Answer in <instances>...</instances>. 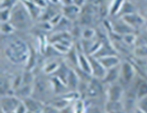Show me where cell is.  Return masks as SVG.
<instances>
[{"label": "cell", "instance_id": "cell-1", "mask_svg": "<svg viewBox=\"0 0 147 113\" xmlns=\"http://www.w3.org/2000/svg\"><path fill=\"white\" fill-rule=\"evenodd\" d=\"M20 1L11 9V17L9 22L16 29H25L30 27L33 19L24 3L21 0Z\"/></svg>", "mask_w": 147, "mask_h": 113}, {"label": "cell", "instance_id": "cell-2", "mask_svg": "<svg viewBox=\"0 0 147 113\" xmlns=\"http://www.w3.org/2000/svg\"><path fill=\"white\" fill-rule=\"evenodd\" d=\"M5 54L10 61L16 64L24 63L30 56V52L27 45L21 40L11 42L6 49Z\"/></svg>", "mask_w": 147, "mask_h": 113}, {"label": "cell", "instance_id": "cell-3", "mask_svg": "<svg viewBox=\"0 0 147 113\" xmlns=\"http://www.w3.org/2000/svg\"><path fill=\"white\" fill-rule=\"evenodd\" d=\"M22 100L14 94H7L1 98V111L4 113L15 112Z\"/></svg>", "mask_w": 147, "mask_h": 113}, {"label": "cell", "instance_id": "cell-4", "mask_svg": "<svg viewBox=\"0 0 147 113\" xmlns=\"http://www.w3.org/2000/svg\"><path fill=\"white\" fill-rule=\"evenodd\" d=\"M121 18L122 21L127 23L135 31L137 29H140L145 25L146 19L137 12L125 15Z\"/></svg>", "mask_w": 147, "mask_h": 113}, {"label": "cell", "instance_id": "cell-5", "mask_svg": "<svg viewBox=\"0 0 147 113\" xmlns=\"http://www.w3.org/2000/svg\"><path fill=\"white\" fill-rule=\"evenodd\" d=\"M136 74V69L130 62H125L121 64L120 77L125 83H130L134 79Z\"/></svg>", "mask_w": 147, "mask_h": 113}, {"label": "cell", "instance_id": "cell-6", "mask_svg": "<svg viewBox=\"0 0 147 113\" xmlns=\"http://www.w3.org/2000/svg\"><path fill=\"white\" fill-rule=\"evenodd\" d=\"M89 58L91 67V76L95 79L102 80L105 77L107 70L102 65L98 59L92 56H90Z\"/></svg>", "mask_w": 147, "mask_h": 113}, {"label": "cell", "instance_id": "cell-7", "mask_svg": "<svg viewBox=\"0 0 147 113\" xmlns=\"http://www.w3.org/2000/svg\"><path fill=\"white\" fill-rule=\"evenodd\" d=\"M124 91L122 86L116 83L109 84L107 91V97L109 101H121Z\"/></svg>", "mask_w": 147, "mask_h": 113}, {"label": "cell", "instance_id": "cell-8", "mask_svg": "<svg viewBox=\"0 0 147 113\" xmlns=\"http://www.w3.org/2000/svg\"><path fill=\"white\" fill-rule=\"evenodd\" d=\"M26 105L28 111L34 113H43L45 109V105L38 99L29 97L22 101Z\"/></svg>", "mask_w": 147, "mask_h": 113}, {"label": "cell", "instance_id": "cell-9", "mask_svg": "<svg viewBox=\"0 0 147 113\" xmlns=\"http://www.w3.org/2000/svg\"><path fill=\"white\" fill-rule=\"evenodd\" d=\"M81 12V7L72 4L67 5H63L62 14L67 19L71 21L78 17Z\"/></svg>", "mask_w": 147, "mask_h": 113}, {"label": "cell", "instance_id": "cell-10", "mask_svg": "<svg viewBox=\"0 0 147 113\" xmlns=\"http://www.w3.org/2000/svg\"><path fill=\"white\" fill-rule=\"evenodd\" d=\"M120 66L121 64L112 69L107 70L105 77L102 80V82L109 85L116 83L120 78Z\"/></svg>", "mask_w": 147, "mask_h": 113}, {"label": "cell", "instance_id": "cell-11", "mask_svg": "<svg viewBox=\"0 0 147 113\" xmlns=\"http://www.w3.org/2000/svg\"><path fill=\"white\" fill-rule=\"evenodd\" d=\"M98 59L106 70L112 69L121 64L120 59L117 55L104 56L100 58H98Z\"/></svg>", "mask_w": 147, "mask_h": 113}, {"label": "cell", "instance_id": "cell-12", "mask_svg": "<svg viewBox=\"0 0 147 113\" xmlns=\"http://www.w3.org/2000/svg\"><path fill=\"white\" fill-rule=\"evenodd\" d=\"M77 64L81 71L85 74L91 76V67L89 57H87L84 53L78 54Z\"/></svg>", "mask_w": 147, "mask_h": 113}, {"label": "cell", "instance_id": "cell-13", "mask_svg": "<svg viewBox=\"0 0 147 113\" xmlns=\"http://www.w3.org/2000/svg\"><path fill=\"white\" fill-rule=\"evenodd\" d=\"M113 29L115 34L123 36L125 34L134 33L135 30L129 27L127 23L122 20L121 22L116 23L113 27Z\"/></svg>", "mask_w": 147, "mask_h": 113}, {"label": "cell", "instance_id": "cell-14", "mask_svg": "<svg viewBox=\"0 0 147 113\" xmlns=\"http://www.w3.org/2000/svg\"><path fill=\"white\" fill-rule=\"evenodd\" d=\"M91 81L87 88V93L90 97H96L98 96L102 92V85L97 81Z\"/></svg>", "mask_w": 147, "mask_h": 113}, {"label": "cell", "instance_id": "cell-15", "mask_svg": "<svg viewBox=\"0 0 147 113\" xmlns=\"http://www.w3.org/2000/svg\"><path fill=\"white\" fill-rule=\"evenodd\" d=\"M21 1L24 3V5L26 7L30 15L31 16L33 19L40 18L43 12L42 10H44L43 9H41V8L38 7L32 1H22V0H21Z\"/></svg>", "mask_w": 147, "mask_h": 113}, {"label": "cell", "instance_id": "cell-16", "mask_svg": "<svg viewBox=\"0 0 147 113\" xmlns=\"http://www.w3.org/2000/svg\"><path fill=\"white\" fill-rule=\"evenodd\" d=\"M121 110H125L123 103L121 101H109L108 100L105 105V110L108 113H111Z\"/></svg>", "mask_w": 147, "mask_h": 113}, {"label": "cell", "instance_id": "cell-17", "mask_svg": "<svg viewBox=\"0 0 147 113\" xmlns=\"http://www.w3.org/2000/svg\"><path fill=\"white\" fill-rule=\"evenodd\" d=\"M125 0H113L109 8V14L111 15L118 14Z\"/></svg>", "mask_w": 147, "mask_h": 113}, {"label": "cell", "instance_id": "cell-18", "mask_svg": "<svg viewBox=\"0 0 147 113\" xmlns=\"http://www.w3.org/2000/svg\"><path fill=\"white\" fill-rule=\"evenodd\" d=\"M80 79L77 73L72 70H70L67 80V86H70L73 88L77 87L79 84Z\"/></svg>", "mask_w": 147, "mask_h": 113}, {"label": "cell", "instance_id": "cell-19", "mask_svg": "<svg viewBox=\"0 0 147 113\" xmlns=\"http://www.w3.org/2000/svg\"><path fill=\"white\" fill-rule=\"evenodd\" d=\"M133 54L138 59H147V45L136 46L133 51Z\"/></svg>", "mask_w": 147, "mask_h": 113}, {"label": "cell", "instance_id": "cell-20", "mask_svg": "<svg viewBox=\"0 0 147 113\" xmlns=\"http://www.w3.org/2000/svg\"><path fill=\"white\" fill-rule=\"evenodd\" d=\"M134 12H137L136 11V7H135V6L131 3L126 2L125 1L120 11L119 12L118 14H120L121 17L125 15L134 13Z\"/></svg>", "mask_w": 147, "mask_h": 113}, {"label": "cell", "instance_id": "cell-21", "mask_svg": "<svg viewBox=\"0 0 147 113\" xmlns=\"http://www.w3.org/2000/svg\"><path fill=\"white\" fill-rule=\"evenodd\" d=\"M136 94L138 100L147 96V81H141L138 85Z\"/></svg>", "mask_w": 147, "mask_h": 113}, {"label": "cell", "instance_id": "cell-22", "mask_svg": "<svg viewBox=\"0 0 147 113\" xmlns=\"http://www.w3.org/2000/svg\"><path fill=\"white\" fill-rule=\"evenodd\" d=\"M74 113H86L87 109L85 103L82 100L78 99L76 101V103L72 107Z\"/></svg>", "mask_w": 147, "mask_h": 113}, {"label": "cell", "instance_id": "cell-23", "mask_svg": "<svg viewBox=\"0 0 147 113\" xmlns=\"http://www.w3.org/2000/svg\"><path fill=\"white\" fill-rule=\"evenodd\" d=\"M137 36L136 35H135L134 33L125 34L122 37V42L124 43L127 46L136 45Z\"/></svg>", "mask_w": 147, "mask_h": 113}, {"label": "cell", "instance_id": "cell-24", "mask_svg": "<svg viewBox=\"0 0 147 113\" xmlns=\"http://www.w3.org/2000/svg\"><path fill=\"white\" fill-rule=\"evenodd\" d=\"M16 29L9 22L1 23V33L4 35L13 33Z\"/></svg>", "mask_w": 147, "mask_h": 113}, {"label": "cell", "instance_id": "cell-25", "mask_svg": "<svg viewBox=\"0 0 147 113\" xmlns=\"http://www.w3.org/2000/svg\"><path fill=\"white\" fill-rule=\"evenodd\" d=\"M61 65H59L58 63L56 62H51L50 64H48L47 65L45 66L44 68V72L47 74H51L57 72L58 69Z\"/></svg>", "mask_w": 147, "mask_h": 113}, {"label": "cell", "instance_id": "cell-26", "mask_svg": "<svg viewBox=\"0 0 147 113\" xmlns=\"http://www.w3.org/2000/svg\"><path fill=\"white\" fill-rule=\"evenodd\" d=\"M19 1L20 0H2L1 1V9H12Z\"/></svg>", "mask_w": 147, "mask_h": 113}, {"label": "cell", "instance_id": "cell-27", "mask_svg": "<svg viewBox=\"0 0 147 113\" xmlns=\"http://www.w3.org/2000/svg\"><path fill=\"white\" fill-rule=\"evenodd\" d=\"M11 17V9L4 8L1 9V22H8Z\"/></svg>", "mask_w": 147, "mask_h": 113}, {"label": "cell", "instance_id": "cell-28", "mask_svg": "<svg viewBox=\"0 0 147 113\" xmlns=\"http://www.w3.org/2000/svg\"><path fill=\"white\" fill-rule=\"evenodd\" d=\"M96 32L92 28H87L84 29L82 32V36L84 39L86 41H90L95 36Z\"/></svg>", "mask_w": 147, "mask_h": 113}, {"label": "cell", "instance_id": "cell-29", "mask_svg": "<svg viewBox=\"0 0 147 113\" xmlns=\"http://www.w3.org/2000/svg\"><path fill=\"white\" fill-rule=\"evenodd\" d=\"M140 45H147V29L146 31L143 32L137 36L136 46Z\"/></svg>", "mask_w": 147, "mask_h": 113}, {"label": "cell", "instance_id": "cell-30", "mask_svg": "<svg viewBox=\"0 0 147 113\" xmlns=\"http://www.w3.org/2000/svg\"><path fill=\"white\" fill-rule=\"evenodd\" d=\"M138 107L143 110L145 113H147V96L138 100Z\"/></svg>", "mask_w": 147, "mask_h": 113}, {"label": "cell", "instance_id": "cell-31", "mask_svg": "<svg viewBox=\"0 0 147 113\" xmlns=\"http://www.w3.org/2000/svg\"><path fill=\"white\" fill-rule=\"evenodd\" d=\"M36 5H37L38 7L41 9H45L48 7V4L47 1V0H32V1Z\"/></svg>", "mask_w": 147, "mask_h": 113}, {"label": "cell", "instance_id": "cell-32", "mask_svg": "<svg viewBox=\"0 0 147 113\" xmlns=\"http://www.w3.org/2000/svg\"><path fill=\"white\" fill-rule=\"evenodd\" d=\"M27 112H28V110L22 101L21 102V103L20 104V105L18 106V107L15 111L16 113H27Z\"/></svg>", "mask_w": 147, "mask_h": 113}, {"label": "cell", "instance_id": "cell-33", "mask_svg": "<svg viewBox=\"0 0 147 113\" xmlns=\"http://www.w3.org/2000/svg\"><path fill=\"white\" fill-rule=\"evenodd\" d=\"M72 1L73 2V4H74L80 7H82L84 5L86 0H72Z\"/></svg>", "mask_w": 147, "mask_h": 113}, {"label": "cell", "instance_id": "cell-34", "mask_svg": "<svg viewBox=\"0 0 147 113\" xmlns=\"http://www.w3.org/2000/svg\"><path fill=\"white\" fill-rule=\"evenodd\" d=\"M88 113H102V112L98 108L95 107L91 108Z\"/></svg>", "mask_w": 147, "mask_h": 113}, {"label": "cell", "instance_id": "cell-35", "mask_svg": "<svg viewBox=\"0 0 147 113\" xmlns=\"http://www.w3.org/2000/svg\"><path fill=\"white\" fill-rule=\"evenodd\" d=\"M59 1L61 4H63V5H67L73 4L72 0H59Z\"/></svg>", "mask_w": 147, "mask_h": 113}, {"label": "cell", "instance_id": "cell-36", "mask_svg": "<svg viewBox=\"0 0 147 113\" xmlns=\"http://www.w3.org/2000/svg\"><path fill=\"white\" fill-rule=\"evenodd\" d=\"M133 113H145L143 110H142L141 108H140L138 107L134 109L133 111Z\"/></svg>", "mask_w": 147, "mask_h": 113}, {"label": "cell", "instance_id": "cell-37", "mask_svg": "<svg viewBox=\"0 0 147 113\" xmlns=\"http://www.w3.org/2000/svg\"><path fill=\"white\" fill-rule=\"evenodd\" d=\"M48 1L54 5H57V4L60 3L59 0H48Z\"/></svg>", "mask_w": 147, "mask_h": 113}, {"label": "cell", "instance_id": "cell-38", "mask_svg": "<svg viewBox=\"0 0 147 113\" xmlns=\"http://www.w3.org/2000/svg\"><path fill=\"white\" fill-rule=\"evenodd\" d=\"M111 113H127V112L125 110H119V111L113 112H111Z\"/></svg>", "mask_w": 147, "mask_h": 113}, {"label": "cell", "instance_id": "cell-39", "mask_svg": "<svg viewBox=\"0 0 147 113\" xmlns=\"http://www.w3.org/2000/svg\"><path fill=\"white\" fill-rule=\"evenodd\" d=\"M22 1H29V2H31V1H32V0H22Z\"/></svg>", "mask_w": 147, "mask_h": 113}, {"label": "cell", "instance_id": "cell-40", "mask_svg": "<svg viewBox=\"0 0 147 113\" xmlns=\"http://www.w3.org/2000/svg\"><path fill=\"white\" fill-rule=\"evenodd\" d=\"M145 27H146V28L147 29V20L146 19V22H145Z\"/></svg>", "mask_w": 147, "mask_h": 113}, {"label": "cell", "instance_id": "cell-41", "mask_svg": "<svg viewBox=\"0 0 147 113\" xmlns=\"http://www.w3.org/2000/svg\"><path fill=\"white\" fill-rule=\"evenodd\" d=\"M27 113H34V112H31V111H28V112H27Z\"/></svg>", "mask_w": 147, "mask_h": 113}, {"label": "cell", "instance_id": "cell-42", "mask_svg": "<svg viewBox=\"0 0 147 113\" xmlns=\"http://www.w3.org/2000/svg\"><path fill=\"white\" fill-rule=\"evenodd\" d=\"M137 1H140V0H137Z\"/></svg>", "mask_w": 147, "mask_h": 113}, {"label": "cell", "instance_id": "cell-43", "mask_svg": "<svg viewBox=\"0 0 147 113\" xmlns=\"http://www.w3.org/2000/svg\"><path fill=\"white\" fill-rule=\"evenodd\" d=\"M146 20H147V19H146Z\"/></svg>", "mask_w": 147, "mask_h": 113}]
</instances>
